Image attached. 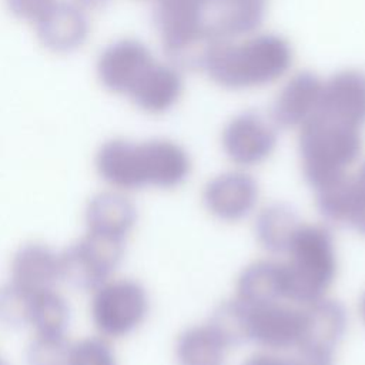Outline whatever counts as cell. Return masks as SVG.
Masks as SVG:
<instances>
[{"mask_svg":"<svg viewBox=\"0 0 365 365\" xmlns=\"http://www.w3.org/2000/svg\"><path fill=\"white\" fill-rule=\"evenodd\" d=\"M71 321L70 305L54 289L34 292L30 301L29 325L38 335H66Z\"/></svg>","mask_w":365,"mask_h":365,"instance_id":"cell-23","label":"cell"},{"mask_svg":"<svg viewBox=\"0 0 365 365\" xmlns=\"http://www.w3.org/2000/svg\"><path fill=\"white\" fill-rule=\"evenodd\" d=\"M322 81L311 71L294 74L277 94L271 107V121L278 128L304 125L318 111Z\"/></svg>","mask_w":365,"mask_h":365,"instance_id":"cell-13","label":"cell"},{"mask_svg":"<svg viewBox=\"0 0 365 365\" xmlns=\"http://www.w3.org/2000/svg\"><path fill=\"white\" fill-rule=\"evenodd\" d=\"M227 351L228 348L207 324L187 328L175 344L178 365H225Z\"/></svg>","mask_w":365,"mask_h":365,"instance_id":"cell-22","label":"cell"},{"mask_svg":"<svg viewBox=\"0 0 365 365\" xmlns=\"http://www.w3.org/2000/svg\"><path fill=\"white\" fill-rule=\"evenodd\" d=\"M10 281L34 294L54 289L60 278V255L43 242H26L10 261Z\"/></svg>","mask_w":365,"mask_h":365,"instance_id":"cell-14","label":"cell"},{"mask_svg":"<svg viewBox=\"0 0 365 365\" xmlns=\"http://www.w3.org/2000/svg\"><path fill=\"white\" fill-rule=\"evenodd\" d=\"M315 114L362 128L365 125V71L342 70L322 83Z\"/></svg>","mask_w":365,"mask_h":365,"instance_id":"cell-11","label":"cell"},{"mask_svg":"<svg viewBox=\"0 0 365 365\" xmlns=\"http://www.w3.org/2000/svg\"><path fill=\"white\" fill-rule=\"evenodd\" d=\"M211 20H207L211 37L235 40L255 34L267 14V0H212Z\"/></svg>","mask_w":365,"mask_h":365,"instance_id":"cell-18","label":"cell"},{"mask_svg":"<svg viewBox=\"0 0 365 365\" xmlns=\"http://www.w3.org/2000/svg\"><path fill=\"white\" fill-rule=\"evenodd\" d=\"M359 308H361V315H362V318H364V321H365V292H364V295H362V298H361Z\"/></svg>","mask_w":365,"mask_h":365,"instance_id":"cell-32","label":"cell"},{"mask_svg":"<svg viewBox=\"0 0 365 365\" xmlns=\"http://www.w3.org/2000/svg\"><path fill=\"white\" fill-rule=\"evenodd\" d=\"M56 0H7L10 11L24 20L37 21Z\"/></svg>","mask_w":365,"mask_h":365,"instance_id":"cell-30","label":"cell"},{"mask_svg":"<svg viewBox=\"0 0 365 365\" xmlns=\"http://www.w3.org/2000/svg\"><path fill=\"white\" fill-rule=\"evenodd\" d=\"M204 0H155L154 23L163 50L175 67L200 68L214 40L208 30Z\"/></svg>","mask_w":365,"mask_h":365,"instance_id":"cell-5","label":"cell"},{"mask_svg":"<svg viewBox=\"0 0 365 365\" xmlns=\"http://www.w3.org/2000/svg\"><path fill=\"white\" fill-rule=\"evenodd\" d=\"M71 344L66 335L36 334L27 346L29 365H67Z\"/></svg>","mask_w":365,"mask_h":365,"instance_id":"cell-26","label":"cell"},{"mask_svg":"<svg viewBox=\"0 0 365 365\" xmlns=\"http://www.w3.org/2000/svg\"><path fill=\"white\" fill-rule=\"evenodd\" d=\"M60 255V278L76 289L94 291L110 279L124 255V241L87 231Z\"/></svg>","mask_w":365,"mask_h":365,"instance_id":"cell-7","label":"cell"},{"mask_svg":"<svg viewBox=\"0 0 365 365\" xmlns=\"http://www.w3.org/2000/svg\"><path fill=\"white\" fill-rule=\"evenodd\" d=\"M282 262L284 295L294 304L308 305L325 297L336 274L334 238L325 225L302 224Z\"/></svg>","mask_w":365,"mask_h":365,"instance_id":"cell-4","label":"cell"},{"mask_svg":"<svg viewBox=\"0 0 365 365\" xmlns=\"http://www.w3.org/2000/svg\"><path fill=\"white\" fill-rule=\"evenodd\" d=\"M155 63L145 44L123 38L107 46L98 57L97 71L110 91L130 96Z\"/></svg>","mask_w":365,"mask_h":365,"instance_id":"cell-9","label":"cell"},{"mask_svg":"<svg viewBox=\"0 0 365 365\" xmlns=\"http://www.w3.org/2000/svg\"><path fill=\"white\" fill-rule=\"evenodd\" d=\"M258 195L259 188L252 175L244 171H227L207 182L202 200L217 218L240 221L254 211Z\"/></svg>","mask_w":365,"mask_h":365,"instance_id":"cell-12","label":"cell"},{"mask_svg":"<svg viewBox=\"0 0 365 365\" xmlns=\"http://www.w3.org/2000/svg\"><path fill=\"white\" fill-rule=\"evenodd\" d=\"M98 175L113 188L130 191L148 185L174 188L191 173V160L177 143L164 138L134 143L124 138L106 141L97 151Z\"/></svg>","mask_w":365,"mask_h":365,"instance_id":"cell-1","label":"cell"},{"mask_svg":"<svg viewBox=\"0 0 365 365\" xmlns=\"http://www.w3.org/2000/svg\"><path fill=\"white\" fill-rule=\"evenodd\" d=\"M348 327L345 307L331 298L304 305V335L297 349L332 354Z\"/></svg>","mask_w":365,"mask_h":365,"instance_id":"cell-15","label":"cell"},{"mask_svg":"<svg viewBox=\"0 0 365 365\" xmlns=\"http://www.w3.org/2000/svg\"><path fill=\"white\" fill-rule=\"evenodd\" d=\"M181 93L182 78L178 68L155 61L128 97L141 110L160 114L175 106Z\"/></svg>","mask_w":365,"mask_h":365,"instance_id":"cell-19","label":"cell"},{"mask_svg":"<svg viewBox=\"0 0 365 365\" xmlns=\"http://www.w3.org/2000/svg\"><path fill=\"white\" fill-rule=\"evenodd\" d=\"M148 307L147 291L138 281L108 279L93 291L90 315L103 336L121 338L143 324Z\"/></svg>","mask_w":365,"mask_h":365,"instance_id":"cell-6","label":"cell"},{"mask_svg":"<svg viewBox=\"0 0 365 365\" xmlns=\"http://www.w3.org/2000/svg\"><path fill=\"white\" fill-rule=\"evenodd\" d=\"M242 365H334L332 354L295 349L294 355H278L271 352L255 354Z\"/></svg>","mask_w":365,"mask_h":365,"instance_id":"cell-29","label":"cell"},{"mask_svg":"<svg viewBox=\"0 0 365 365\" xmlns=\"http://www.w3.org/2000/svg\"><path fill=\"white\" fill-rule=\"evenodd\" d=\"M207 325L217 334L222 344L230 349L250 342V305L238 299L221 302Z\"/></svg>","mask_w":365,"mask_h":365,"instance_id":"cell-24","label":"cell"},{"mask_svg":"<svg viewBox=\"0 0 365 365\" xmlns=\"http://www.w3.org/2000/svg\"><path fill=\"white\" fill-rule=\"evenodd\" d=\"M83 6L86 7H91V9H100L103 6H106L110 0H78Z\"/></svg>","mask_w":365,"mask_h":365,"instance_id":"cell-31","label":"cell"},{"mask_svg":"<svg viewBox=\"0 0 365 365\" xmlns=\"http://www.w3.org/2000/svg\"><path fill=\"white\" fill-rule=\"evenodd\" d=\"M87 231L125 241L137 221L134 202L120 191H103L90 198L84 211Z\"/></svg>","mask_w":365,"mask_h":365,"instance_id":"cell-17","label":"cell"},{"mask_svg":"<svg viewBox=\"0 0 365 365\" xmlns=\"http://www.w3.org/2000/svg\"><path fill=\"white\" fill-rule=\"evenodd\" d=\"M31 295L11 281L0 285V325L9 329L29 325Z\"/></svg>","mask_w":365,"mask_h":365,"instance_id":"cell-25","label":"cell"},{"mask_svg":"<svg viewBox=\"0 0 365 365\" xmlns=\"http://www.w3.org/2000/svg\"><path fill=\"white\" fill-rule=\"evenodd\" d=\"M67 365H117V359L104 338L88 336L71 344Z\"/></svg>","mask_w":365,"mask_h":365,"instance_id":"cell-27","label":"cell"},{"mask_svg":"<svg viewBox=\"0 0 365 365\" xmlns=\"http://www.w3.org/2000/svg\"><path fill=\"white\" fill-rule=\"evenodd\" d=\"M304 335V308L281 301L250 305V342L271 351L297 349Z\"/></svg>","mask_w":365,"mask_h":365,"instance_id":"cell-10","label":"cell"},{"mask_svg":"<svg viewBox=\"0 0 365 365\" xmlns=\"http://www.w3.org/2000/svg\"><path fill=\"white\" fill-rule=\"evenodd\" d=\"M0 365H7V364H6L3 359H0Z\"/></svg>","mask_w":365,"mask_h":365,"instance_id":"cell-34","label":"cell"},{"mask_svg":"<svg viewBox=\"0 0 365 365\" xmlns=\"http://www.w3.org/2000/svg\"><path fill=\"white\" fill-rule=\"evenodd\" d=\"M292 61V47L284 37L259 33L240 43L214 38L200 68L218 86L241 90L275 83L289 71Z\"/></svg>","mask_w":365,"mask_h":365,"instance_id":"cell-2","label":"cell"},{"mask_svg":"<svg viewBox=\"0 0 365 365\" xmlns=\"http://www.w3.org/2000/svg\"><path fill=\"white\" fill-rule=\"evenodd\" d=\"M36 23L41 43L57 53L78 48L88 36L84 11L70 1H56Z\"/></svg>","mask_w":365,"mask_h":365,"instance_id":"cell-16","label":"cell"},{"mask_svg":"<svg viewBox=\"0 0 365 365\" xmlns=\"http://www.w3.org/2000/svg\"><path fill=\"white\" fill-rule=\"evenodd\" d=\"M237 298L251 307L282 301L285 298L282 264L259 259L247 265L237 279Z\"/></svg>","mask_w":365,"mask_h":365,"instance_id":"cell-20","label":"cell"},{"mask_svg":"<svg viewBox=\"0 0 365 365\" xmlns=\"http://www.w3.org/2000/svg\"><path fill=\"white\" fill-rule=\"evenodd\" d=\"M344 225L365 235V161L348 177V211Z\"/></svg>","mask_w":365,"mask_h":365,"instance_id":"cell-28","label":"cell"},{"mask_svg":"<svg viewBox=\"0 0 365 365\" xmlns=\"http://www.w3.org/2000/svg\"><path fill=\"white\" fill-rule=\"evenodd\" d=\"M298 148L304 177L317 191L348 174L362 151L361 128L315 114L299 127Z\"/></svg>","mask_w":365,"mask_h":365,"instance_id":"cell-3","label":"cell"},{"mask_svg":"<svg viewBox=\"0 0 365 365\" xmlns=\"http://www.w3.org/2000/svg\"><path fill=\"white\" fill-rule=\"evenodd\" d=\"M204 1H205V3H207V4H208V6H210V4H211V3H212V0H204Z\"/></svg>","mask_w":365,"mask_h":365,"instance_id":"cell-33","label":"cell"},{"mask_svg":"<svg viewBox=\"0 0 365 365\" xmlns=\"http://www.w3.org/2000/svg\"><path fill=\"white\" fill-rule=\"evenodd\" d=\"M302 222L297 211L282 202L264 207L255 218V235L261 247L271 254H287Z\"/></svg>","mask_w":365,"mask_h":365,"instance_id":"cell-21","label":"cell"},{"mask_svg":"<svg viewBox=\"0 0 365 365\" xmlns=\"http://www.w3.org/2000/svg\"><path fill=\"white\" fill-rule=\"evenodd\" d=\"M221 141L232 163L244 167L257 165L275 150L277 127L255 111H244L227 123Z\"/></svg>","mask_w":365,"mask_h":365,"instance_id":"cell-8","label":"cell"}]
</instances>
